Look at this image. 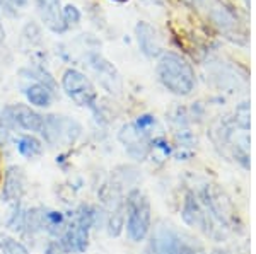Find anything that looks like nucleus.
<instances>
[{"label":"nucleus","mask_w":256,"mask_h":254,"mask_svg":"<svg viewBox=\"0 0 256 254\" xmlns=\"http://www.w3.org/2000/svg\"><path fill=\"white\" fill-rule=\"evenodd\" d=\"M26 210H28V207H24L22 202L9 205V214L6 217V225L10 232H14V234H18V236H22Z\"/></svg>","instance_id":"20"},{"label":"nucleus","mask_w":256,"mask_h":254,"mask_svg":"<svg viewBox=\"0 0 256 254\" xmlns=\"http://www.w3.org/2000/svg\"><path fill=\"white\" fill-rule=\"evenodd\" d=\"M90 232L92 231L82 227L80 224L72 220L70 212H68V224H67V227H65L64 234L56 241H58V244L64 248V251L67 254H82L88 251V248H89Z\"/></svg>","instance_id":"11"},{"label":"nucleus","mask_w":256,"mask_h":254,"mask_svg":"<svg viewBox=\"0 0 256 254\" xmlns=\"http://www.w3.org/2000/svg\"><path fill=\"white\" fill-rule=\"evenodd\" d=\"M0 254H7L6 249H4V246H2V241H0Z\"/></svg>","instance_id":"25"},{"label":"nucleus","mask_w":256,"mask_h":254,"mask_svg":"<svg viewBox=\"0 0 256 254\" xmlns=\"http://www.w3.org/2000/svg\"><path fill=\"white\" fill-rule=\"evenodd\" d=\"M135 36H137V43L140 46V51L144 53L148 58H154V56L162 55L160 50V38L158 34V31L150 26L148 22H140L135 26Z\"/></svg>","instance_id":"16"},{"label":"nucleus","mask_w":256,"mask_h":254,"mask_svg":"<svg viewBox=\"0 0 256 254\" xmlns=\"http://www.w3.org/2000/svg\"><path fill=\"white\" fill-rule=\"evenodd\" d=\"M28 190V179L24 174L22 167L10 166L4 173V183H2V202L7 205H14L22 202L24 195Z\"/></svg>","instance_id":"12"},{"label":"nucleus","mask_w":256,"mask_h":254,"mask_svg":"<svg viewBox=\"0 0 256 254\" xmlns=\"http://www.w3.org/2000/svg\"><path fill=\"white\" fill-rule=\"evenodd\" d=\"M210 138L227 161H232L244 171L250 169V128L234 120L232 114L212 126Z\"/></svg>","instance_id":"2"},{"label":"nucleus","mask_w":256,"mask_h":254,"mask_svg":"<svg viewBox=\"0 0 256 254\" xmlns=\"http://www.w3.org/2000/svg\"><path fill=\"white\" fill-rule=\"evenodd\" d=\"M158 79L174 96H190L196 87V73L192 63L178 53L166 51L159 56Z\"/></svg>","instance_id":"4"},{"label":"nucleus","mask_w":256,"mask_h":254,"mask_svg":"<svg viewBox=\"0 0 256 254\" xmlns=\"http://www.w3.org/2000/svg\"><path fill=\"white\" fill-rule=\"evenodd\" d=\"M4 39V29H2V26H0V41Z\"/></svg>","instance_id":"26"},{"label":"nucleus","mask_w":256,"mask_h":254,"mask_svg":"<svg viewBox=\"0 0 256 254\" xmlns=\"http://www.w3.org/2000/svg\"><path fill=\"white\" fill-rule=\"evenodd\" d=\"M210 254H236L234 251H230V249H216V251H212Z\"/></svg>","instance_id":"24"},{"label":"nucleus","mask_w":256,"mask_h":254,"mask_svg":"<svg viewBox=\"0 0 256 254\" xmlns=\"http://www.w3.org/2000/svg\"><path fill=\"white\" fill-rule=\"evenodd\" d=\"M44 207H31L26 210V220H24V237H36L44 234Z\"/></svg>","instance_id":"19"},{"label":"nucleus","mask_w":256,"mask_h":254,"mask_svg":"<svg viewBox=\"0 0 256 254\" xmlns=\"http://www.w3.org/2000/svg\"><path fill=\"white\" fill-rule=\"evenodd\" d=\"M44 114L28 104H9L2 109L0 126L6 133H32L40 135L43 128Z\"/></svg>","instance_id":"7"},{"label":"nucleus","mask_w":256,"mask_h":254,"mask_svg":"<svg viewBox=\"0 0 256 254\" xmlns=\"http://www.w3.org/2000/svg\"><path fill=\"white\" fill-rule=\"evenodd\" d=\"M62 12H64V20H65V26L67 27L70 24H77L80 20V12L76 5H65Z\"/></svg>","instance_id":"22"},{"label":"nucleus","mask_w":256,"mask_h":254,"mask_svg":"<svg viewBox=\"0 0 256 254\" xmlns=\"http://www.w3.org/2000/svg\"><path fill=\"white\" fill-rule=\"evenodd\" d=\"M14 147L18 154L24 159H36L44 150L43 140L38 135L32 133H18V137L14 138Z\"/></svg>","instance_id":"17"},{"label":"nucleus","mask_w":256,"mask_h":254,"mask_svg":"<svg viewBox=\"0 0 256 254\" xmlns=\"http://www.w3.org/2000/svg\"><path fill=\"white\" fill-rule=\"evenodd\" d=\"M150 2H160V0H150Z\"/></svg>","instance_id":"27"},{"label":"nucleus","mask_w":256,"mask_h":254,"mask_svg":"<svg viewBox=\"0 0 256 254\" xmlns=\"http://www.w3.org/2000/svg\"><path fill=\"white\" fill-rule=\"evenodd\" d=\"M44 217V234H46L50 239H58V237L64 234L65 227L68 224V214L62 210H56V208H48L44 207L43 212Z\"/></svg>","instance_id":"18"},{"label":"nucleus","mask_w":256,"mask_h":254,"mask_svg":"<svg viewBox=\"0 0 256 254\" xmlns=\"http://www.w3.org/2000/svg\"><path fill=\"white\" fill-rule=\"evenodd\" d=\"M204 7L207 9L210 20L224 32L227 38L238 41V43H244L246 41L244 31L239 29L238 15L229 7H226L220 0H204Z\"/></svg>","instance_id":"10"},{"label":"nucleus","mask_w":256,"mask_h":254,"mask_svg":"<svg viewBox=\"0 0 256 254\" xmlns=\"http://www.w3.org/2000/svg\"><path fill=\"white\" fill-rule=\"evenodd\" d=\"M40 17L44 26L53 32H64L67 29L64 20V9L60 5V0H36Z\"/></svg>","instance_id":"14"},{"label":"nucleus","mask_w":256,"mask_h":254,"mask_svg":"<svg viewBox=\"0 0 256 254\" xmlns=\"http://www.w3.org/2000/svg\"><path fill=\"white\" fill-rule=\"evenodd\" d=\"M62 89L77 106L98 113V91L89 80V77H86L82 72L76 68L65 70L62 75Z\"/></svg>","instance_id":"8"},{"label":"nucleus","mask_w":256,"mask_h":254,"mask_svg":"<svg viewBox=\"0 0 256 254\" xmlns=\"http://www.w3.org/2000/svg\"><path fill=\"white\" fill-rule=\"evenodd\" d=\"M82 135V126L74 118L64 114H44L40 138L52 149H67L76 145Z\"/></svg>","instance_id":"6"},{"label":"nucleus","mask_w":256,"mask_h":254,"mask_svg":"<svg viewBox=\"0 0 256 254\" xmlns=\"http://www.w3.org/2000/svg\"><path fill=\"white\" fill-rule=\"evenodd\" d=\"M0 241H2V246L7 254H31L30 249H28V246L20 239H18V237L7 236V237H2Z\"/></svg>","instance_id":"21"},{"label":"nucleus","mask_w":256,"mask_h":254,"mask_svg":"<svg viewBox=\"0 0 256 254\" xmlns=\"http://www.w3.org/2000/svg\"><path fill=\"white\" fill-rule=\"evenodd\" d=\"M158 135H160V132H147V130H142L132 121L122 126V130L118 133V140L123 145L125 152L134 161L144 162L147 161L148 154H150L152 138L158 137Z\"/></svg>","instance_id":"9"},{"label":"nucleus","mask_w":256,"mask_h":254,"mask_svg":"<svg viewBox=\"0 0 256 254\" xmlns=\"http://www.w3.org/2000/svg\"><path fill=\"white\" fill-rule=\"evenodd\" d=\"M44 254H67L56 239H48L44 244Z\"/></svg>","instance_id":"23"},{"label":"nucleus","mask_w":256,"mask_h":254,"mask_svg":"<svg viewBox=\"0 0 256 254\" xmlns=\"http://www.w3.org/2000/svg\"><path fill=\"white\" fill-rule=\"evenodd\" d=\"M190 188L195 191L204 210L205 224H207L205 237L216 243H224L232 234H236L239 220L229 196L217 184L208 181H200Z\"/></svg>","instance_id":"1"},{"label":"nucleus","mask_w":256,"mask_h":254,"mask_svg":"<svg viewBox=\"0 0 256 254\" xmlns=\"http://www.w3.org/2000/svg\"><path fill=\"white\" fill-rule=\"evenodd\" d=\"M89 65L92 67V70L98 73V79L101 82V85L111 94H118L122 89V79L116 68L110 63L104 56H101L99 53H90L89 55Z\"/></svg>","instance_id":"13"},{"label":"nucleus","mask_w":256,"mask_h":254,"mask_svg":"<svg viewBox=\"0 0 256 254\" xmlns=\"http://www.w3.org/2000/svg\"><path fill=\"white\" fill-rule=\"evenodd\" d=\"M147 254H208L205 246L193 234L160 220L152 225L147 237Z\"/></svg>","instance_id":"3"},{"label":"nucleus","mask_w":256,"mask_h":254,"mask_svg":"<svg viewBox=\"0 0 256 254\" xmlns=\"http://www.w3.org/2000/svg\"><path fill=\"white\" fill-rule=\"evenodd\" d=\"M152 231V208L148 196L138 186L132 188L125 196V229L132 243L147 241Z\"/></svg>","instance_id":"5"},{"label":"nucleus","mask_w":256,"mask_h":254,"mask_svg":"<svg viewBox=\"0 0 256 254\" xmlns=\"http://www.w3.org/2000/svg\"><path fill=\"white\" fill-rule=\"evenodd\" d=\"M28 79V77H26ZM26 85H22V94L26 96L28 102L31 104V108H50L55 101V89L48 87L46 84L34 79H28Z\"/></svg>","instance_id":"15"}]
</instances>
